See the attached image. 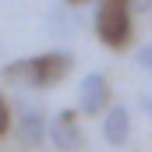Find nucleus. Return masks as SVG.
<instances>
[{
  "label": "nucleus",
  "mask_w": 152,
  "mask_h": 152,
  "mask_svg": "<svg viewBox=\"0 0 152 152\" xmlns=\"http://www.w3.org/2000/svg\"><path fill=\"white\" fill-rule=\"evenodd\" d=\"M11 127V113H7V103H4V96H0V134Z\"/></svg>",
  "instance_id": "9d476101"
},
{
  "label": "nucleus",
  "mask_w": 152,
  "mask_h": 152,
  "mask_svg": "<svg viewBox=\"0 0 152 152\" xmlns=\"http://www.w3.org/2000/svg\"><path fill=\"white\" fill-rule=\"evenodd\" d=\"M142 11H152V0H127V14H142Z\"/></svg>",
  "instance_id": "1a4fd4ad"
},
{
  "label": "nucleus",
  "mask_w": 152,
  "mask_h": 152,
  "mask_svg": "<svg viewBox=\"0 0 152 152\" xmlns=\"http://www.w3.org/2000/svg\"><path fill=\"white\" fill-rule=\"evenodd\" d=\"M134 60H138V64H142L145 71H152V46H142V50L134 53Z\"/></svg>",
  "instance_id": "6e6552de"
},
{
  "label": "nucleus",
  "mask_w": 152,
  "mask_h": 152,
  "mask_svg": "<svg viewBox=\"0 0 152 152\" xmlns=\"http://www.w3.org/2000/svg\"><path fill=\"white\" fill-rule=\"evenodd\" d=\"M18 138L25 145H42V138H46V117L39 110H32V106H21V113H18Z\"/></svg>",
  "instance_id": "39448f33"
},
{
  "label": "nucleus",
  "mask_w": 152,
  "mask_h": 152,
  "mask_svg": "<svg viewBox=\"0 0 152 152\" xmlns=\"http://www.w3.org/2000/svg\"><path fill=\"white\" fill-rule=\"evenodd\" d=\"M67 4H88V0H67Z\"/></svg>",
  "instance_id": "f8f14e48"
},
{
  "label": "nucleus",
  "mask_w": 152,
  "mask_h": 152,
  "mask_svg": "<svg viewBox=\"0 0 152 152\" xmlns=\"http://www.w3.org/2000/svg\"><path fill=\"white\" fill-rule=\"evenodd\" d=\"M142 110H145V113L152 117V96H142Z\"/></svg>",
  "instance_id": "9b49d317"
},
{
  "label": "nucleus",
  "mask_w": 152,
  "mask_h": 152,
  "mask_svg": "<svg viewBox=\"0 0 152 152\" xmlns=\"http://www.w3.org/2000/svg\"><path fill=\"white\" fill-rule=\"evenodd\" d=\"M75 120H78L75 110H64V113L50 124V142H53L60 152H75V149L85 145V134H81V127H78Z\"/></svg>",
  "instance_id": "20e7f679"
},
{
  "label": "nucleus",
  "mask_w": 152,
  "mask_h": 152,
  "mask_svg": "<svg viewBox=\"0 0 152 152\" xmlns=\"http://www.w3.org/2000/svg\"><path fill=\"white\" fill-rule=\"evenodd\" d=\"M4 81H7V85H28V88H32V64H28V60L7 64V67H4Z\"/></svg>",
  "instance_id": "0eeeda50"
},
{
  "label": "nucleus",
  "mask_w": 152,
  "mask_h": 152,
  "mask_svg": "<svg viewBox=\"0 0 152 152\" xmlns=\"http://www.w3.org/2000/svg\"><path fill=\"white\" fill-rule=\"evenodd\" d=\"M96 32L106 46H127L131 39V14H127V0H103L96 7Z\"/></svg>",
  "instance_id": "f257e3e1"
},
{
  "label": "nucleus",
  "mask_w": 152,
  "mask_h": 152,
  "mask_svg": "<svg viewBox=\"0 0 152 152\" xmlns=\"http://www.w3.org/2000/svg\"><path fill=\"white\" fill-rule=\"evenodd\" d=\"M106 103H110V81L99 75V71H92V75L81 78V88H78V110L88 117L103 113L106 110Z\"/></svg>",
  "instance_id": "7ed1b4c3"
},
{
  "label": "nucleus",
  "mask_w": 152,
  "mask_h": 152,
  "mask_svg": "<svg viewBox=\"0 0 152 152\" xmlns=\"http://www.w3.org/2000/svg\"><path fill=\"white\" fill-rule=\"evenodd\" d=\"M127 134H131V113H127V106H110L106 120H103V138L110 145H124Z\"/></svg>",
  "instance_id": "423d86ee"
},
{
  "label": "nucleus",
  "mask_w": 152,
  "mask_h": 152,
  "mask_svg": "<svg viewBox=\"0 0 152 152\" xmlns=\"http://www.w3.org/2000/svg\"><path fill=\"white\" fill-rule=\"evenodd\" d=\"M28 64H32V88H50L71 71L67 53H42V57H32Z\"/></svg>",
  "instance_id": "f03ea898"
}]
</instances>
